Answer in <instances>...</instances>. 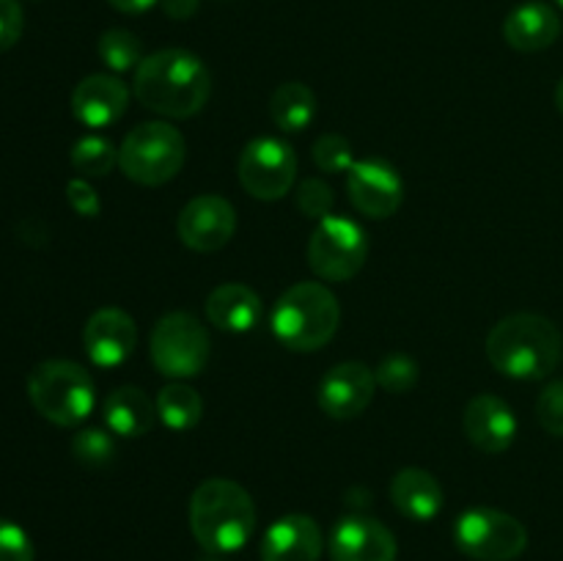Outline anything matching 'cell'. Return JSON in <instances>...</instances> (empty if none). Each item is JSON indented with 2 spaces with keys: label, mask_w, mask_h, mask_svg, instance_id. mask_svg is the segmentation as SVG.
<instances>
[{
  "label": "cell",
  "mask_w": 563,
  "mask_h": 561,
  "mask_svg": "<svg viewBox=\"0 0 563 561\" xmlns=\"http://www.w3.org/2000/svg\"><path fill=\"white\" fill-rule=\"evenodd\" d=\"M126 105H130V88L108 72L82 77L71 91V113L82 127H91V130L115 124L124 116Z\"/></svg>",
  "instance_id": "obj_17"
},
{
  "label": "cell",
  "mask_w": 563,
  "mask_h": 561,
  "mask_svg": "<svg viewBox=\"0 0 563 561\" xmlns=\"http://www.w3.org/2000/svg\"><path fill=\"white\" fill-rule=\"evenodd\" d=\"M159 6L170 20H190L198 11V0H159Z\"/></svg>",
  "instance_id": "obj_35"
},
{
  "label": "cell",
  "mask_w": 563,
  "mask_h": 561,
  "mask_svg": "<svg viewBox=\"0 0 563 561\" xmlns=\"http://www.w3.org/2000/svg\"><path fill=\"white\" fill-rule=\"evenodd\" d=\"M236 179L256 201H278L297 179V154L280 138H256L236 160Z\"/></svg>",
  "instance_id": "obj_10"
},
{
  "label": "cell",
  "mask_w": 563,
  "mask_h": 561,
  "mask_svg": "<svg viewBox=\"0 0 563 561\" xmlns=\"http://www.w3.org/2000/svg\"><path fill=\"white\" fill-rule=\"evenodd\" d=\"M157 405V418L174 432H187L196 427L203 416V399L198 396L196 388L185 383H170L154 399Z\"/></svg>",
  "instance_id": "obj_24"
},
{
  "label": "cell",
  "mask_w": 563,
  "mask_h": 561,
  "mask_svg": "<svg viewBox=\"0 0 563 561\" xmlns=\"http://www.w3.org/2000/svg\"><path fill=\"white\" fill-rule=\"evenodd\" d=\"M190 531L203 553H234L256 531V504L234 479H207L190 495Z\"/></svg>",
  "instance_id": "obj_2"
},
{
  "label": "cell",
  "mask_w": 563,
  "mask_h": 561,
  "mask_svg": "<svg viewBox=\"0 0 563 561\" xmlns=\"http://www.w3.org/2000/svg\"><path fill=\"white\" fill-rule=\"evenodd\" d=\"M269 116L284 132H302L317 116V97L306 82H284L269 97Z\"/></svg>",
  "instance_id": "obj_23"
},
{
  "label": "cell",
  "mask_w": 563,
  "mask_h": 561,
  "mask_svg": "<svg viewBox=\"0 0 563 561\" xmlns=\"http://www.w3.org/2000/svg\"><path fill=\"white\" fill-rule=\"evenodd\" d=\"M135 319H132L124 308H99V311H93L91 317H88L86 328H82V346H86L93 366H121V363L135 352Z\"/></svg>",
  "instance_id": "obj_15"
},
{
  "label": "cell",
  "mask_w": 563,
  "mask_h": 561,
  "mask_svg": "<svg viewBox=\"0 0 563 561\" xmlns=\"http://www.w3.org/2000/svg\"><path fill=\"white\" fill-rule=\"evenodd\" d=\"M66 201L75 209L80 218H97L99 209H102V201H99L97 190L88 185L86 179H69L66 182Z\"/></svg>",
  "instance_id": "obj_34"
},
{
  "label": "cell",
  "mask_w": 563,
  "mask_h": 561,
  "mask_svg": "<svg viewBox=\"0 0 563 561\" xmlns=\"http://www.w3.org/2000/svg\"><path fill=\"white\" fill-rule=\"evenodd\" d=\"M187 157L185 135L165 121H146L126 132L119 146V168L143 187H159L174 179Z\"/></svg>",
  "instance_id": "obj_6"
},
{
  "label": "cell",
  "mask_w": 563,
  "mask_h": 561,
  "mask_svg": "<svg viewBox=\"0 0 563 561\" xmlns=\"http://www.w3.org/2000/svg\"><path fill=\"white\" fill-rule=\"evenodd\" d=\"M236 231V212L229 198L203 193L190 198L176 218L181 245L196 253H214L231 242Z\"/></svg>",
  "instance_id": "obj_11"
},
{
  "label": "cell",
  "mask_w": 563,
  "mask_h": 561,
  "mask_svg": "<svg viewBox=\"0 0 563 561\" xmlns=\"http://www.w3.org/2000/svg\"><path fill=\"white\" fill-rule=\"evenodd\" d=\"M555 108H559V113L563 116V77L559 80V86H555Z\"/></svg>",
  "instance_id": "obj_37"
},
{
  "label": "cell",
  "mask_w": 563,
  "mask_h": 561,
  "mask_svg": "<svg viewBox=\"0 0 563 561\" xmlns=\"http://www.w3.org/2000/svg\"><path fill=\"white\" fill-rule=\"evenodd\" d=\"M71 454L86 468H108L115 460V440L113 432H104L99 427L80 429L71 438Z\"/></svg>",
  "instance_id": "obj_27"
},
{
  "label": "cell",
  "mask_w": 563,
  "mask_h": 561,
  "mask_svg": "<svg viewBox=\"0 0 563 561\" xmlns=\"http://www.w3.org/2000/svg\"><path fill=\"white\" fill-rule=\"evenodd\" d=\"M99 58L110 72L121 75V72L137 69L143 61V44L141 38L124 28H110L99 36Z\"/></svg>",
  "instance_id": "obj_26"
},
{
  "label": "cell",
  "mask_w": 563,
  "mask_h": 561,
  "mask_svg": "<svg viewBox=\"0 0 563 561\" xmlns=\"http://www.w3.org/2000/svg\"><path fill=\"white\" fill-rule=\"evenodd\" d=\"M555 3H559V6H561V9H563V0H555Z\"/></svg>",
  "instance_id": "obj_39"
},
{
  "label": "cell",
  "mask_w": 563,
  "mask_h": 561,
  "mask_svg": "<svg viewBox=\"0 0 563 561\" xmlns=\"http://www.w3.org/2000/svg\"><path fill=\"white\" fill-rule=\"evenodd\" d=\"M71 168L82 176V179H99L108 176L110 170L119 165V148L102 135H82L80 141L71 146Z\"/></svg>",
  "instance_id": "obj_25"
},
{
  "label": "cell",
  "mask_w": 563,
  "mask_h": 561,
  "mask_svg": "<svg viewBox=\"0 0 563 561\" xmlns=\"http://www.w3.org/2000/svg\"><path fill=\"white\" fill-rule=\"evenodd\" d=\"M559 328L542 314H511L487 336V358L511 380H544L561 361Z\"/></svg>",
  "instance_id": "obj_3"
},
{
  "label": "cell",
  "mask_w": 563,
  "mask_h": 561,
  "mask_svg": "<svg viewBox=\"0 0 563 561\" xmlns=\"http://www.w3.org/2000/svg\"><path fill=\"white\" fill-rule=\"evenodd\" d=\"M324 534L308 515H284L264 531L262 561H319Z\"/></svg>",
  "instance_id": "obj_18"
},
{
  "label": "cell",
  "mask_w": 563,
  "mask_h": 561,
  "mask_svg": "<svg viewBox=\"0 0 563 561\" xmlns=\"http://www.w3.org/2000/svg\"><path fill=\"white\" fill-rule=\"evenodd\" d=\"M462 429L478 451L504 454L517 438V418L500 396L478 394L462 413Z\"/></svg>",
  "instance_id": "obj_16"
},
{
  "label": "cell",
  "mask_w": 563,
  "mask_h": 561,
  "mask_svg": "<svg viewBox=\"0 0 563 561\" xmlns=\"http://www.w3.org/2000/svg\"><path fill=\"white\" fill-rule=\"evenodd\" d=\"M561 36V16L548 3H526L504 22V38L517 53H542Z\"/></svg>",
  "instance_id": "obj_19"
},
{
  "label": "cell",
  "mask_w": 563,
  "mask_h": 561,
  "mask_svg": "<svg viewBox=\"0 0 563 561\" xmlns=\"http://www.w3.org/2000/svg\"><path fill=\"white\" fill-rule=\"evenodd\" d=\"M93 380L80 363L53 358L27 374V399L55 427H77L93 410Z\"/></svg>",
  "instance_id": "obj_5"
},
{
  "label": "cell",
  "mask_w": 563,
  "mask_h": 561,
  "mask_svg": "<svg viewBox=\"0 0 563 561\" xmlns=\"http://www.w3.org/2000/svg\"><path fill=\"white\" fill-rule=\"evenodd\" d=\"M212 355L209 330L187 311H170L159 317L148 339V358L154 369L170 380H190L207 369Z\"/></svg>",
  "instance_id": "obj_7"
},
{
  "label": "cell",
  "mask_w": 563,
  "mask_h": 561,
  "mask_svg": "<svg viewBox=\"0 0 563 561\" xmlns=\"http://www.w3.org/2000/svg\"><path fill=\"white\" fill-rule=\"evenodd\" d=\"M537 418L544 432L563 438V380H555L539 394Z\"/></svg>",
  "instance_id": "obj_31"
},
{
  "label": "cell",
  "mask_w": 563,
  "mask_h": 561,
  "mask_svg": "<svg viewBox=\"0 0 563 561\" xmlns=\"http://www.w3.org/2000/svg\"><path fill=\"white\" fill-rule=\"evenodd\" d=\"M454 542L467 559L515 561L528 548V531L509 512L476 506L456 517Z\"/></svg>",
  "instance_id": "obj_8"
},
{
  "label": "cell",
  "mask_w": 563,
  "mask_h": 561,
  "mask_svg": "<svg viewBox=\"0 0 563 561\" xmlns=\"http://www.w3.org/2000/svg\"><path fill=\"white\" fill-rule=\"evenodd\" d=\"M377 377L363 361L335 363L319 383V407L335 421H350L372 405Z\"/></svg>",
  "instance_id": "obj_13"
},
{
  "label": "cell",
  "mask_w": 563,
  "mask_h": 561,
  "mask_svg": "<svg viewBox=\"0 0 563 561\" xmlns=\"http://www.w3.org/2000/svg\"><path fill=\"white\" fill-rule=\"evenodd\" d=\"M25 28V14L16 0H0V53L14 47Z\"/></svg>",
  "instance_id": "obj_33"
},
{
  "label": "cell",
  "mask_w": 563,
  "mask_h": 561,
  "mask_svg": "<svg viewBox=\"0 0 563 561\" xmlns=\"http://www.w3.org/2000/svg\"><path fill=\"white\" fill-rule=\"evenodd\" d=\"M341 322L339 297L317 280H300L278 297L273 333L286 350L317 352L335 336Z\"/></svg>",
  "instance_id": "obj_4"
},
{
  "label": "cell",
  "mask_w": 563,
  "mask_h": 561,
  "mask_svg": "<svg viewBox=\"0 0 563 561\" xmlns=\"http://www.w3.org/2000/svg\"><path fill=\"white\" fill-rule=\"evenodd\" d=\"M368 258L366 231L350 218H335L328 215L319 220L308 240V264L322 280H344L355 278Z\"/></svg>",
  "instance_id": "obj_9"
},
{
  "label": "cell",
  "mask_w": 563,
  "mask_h": 561,
  "mask_svg": "<svg viewBox=\"0 0 563 561\" xmlns=\"http://www.w3.org/2000/svg\"><path fill=\"white\" fill-rule=\"evenodd\" d=\"M328 550L333 561H396L399 544L377 517L346 515L335 522Z\"/></svg>",
  "instance_id": "obj_14"
},
{
  "label": "cell",
  "mask_w": 563,
  "mask_h": 561,
  "mask_svg": "<svg viewBox=\"0 0 563 561\" xmlns=\"http://www.w3.org/2000/svg\"><path fill=\"white\" fill-rule=\"evenodd\" d=\"M295 201H297V209H300L306 218L324 220L330 212H333L335 196H333V190H330L328 182L306 179V182H300V185H297Z\"/></svg>",
  "instance_id": "obj_30"
},
{
  "label": "cell",
  "mask_w": 563,
  "mask_h": 561,
  "mask_svg": "<svg viewBox=\"0 0 563 561\" xmlns=\"http://www.w3.org/2000/svg\"><path fill=\"white\" fill-rule=\"evenodd\" d=\"M0 561H33V542L16 522L0 517Z\"/></svg>",
  "instance_id": "obj_32"
},
{
  "label": "cell",
  "mask_w": 563,
  "mask_h": 561,
  "mask_svg": "<svg viewBox=\"0 0 563 561\" xmlns=\"http://www.w3.org/2000/svg\"><path fill=\"white\" fill-rule=\"evenodd\" d=\"M346 193L357 212L372 220H385L399 212L405 201V182L390 163L366 157L355 160L346 174Z\"/></svg>",
  "instance_id": "obj_12"
},
{
  "label": "cell",
  "mask_w": 563,
  "mask_h": 561,
  "mask_svg": "<svg viewBox=\"0 0 563 561\" xmlns=\"http://www.w3.org/2000/svg\"><path fill=\"white\" fill-rule=\"evenodd\" d=\"M313 163H317L319 170H328V174H341V170H350L355 165V157H352V143L346 141L344 135H335V132H328V135L319 138L311 148Z\"/></svg>",
  "instance_id": "obj_29"
},
{
  "label": "cell",
  "mask_w": 563,
  "mask_h": 561,
  "mask_svg": "<svg viewBox=\"0 0 563 561\" xmlns=\"http://www.w3.org/2000/svg\"><path fill=\"white\" fill-rule=\"evenodd\" d=\"M390 501L407 520L427 522L443 509V487L423 468H401L390 482Z\"/></svg>",
  "instance_id": "obj_21"
},
{
  "label": "cell",
  "mask_w": 563,
  "mask_h": 561,
  "mask_svg": "<svg viewBox=\"0 0 563 561\" xmlns=\"http://www.w3.org/2000/svg\"><path fill=\"white\" fill-rule=\"evenodd\" d=\"M262 314V297L245 284H220L207 297V319L225 333H247Z\"/></svg>",
  "instance_id": "obj_20"
},
{
  "label": "cell",
  "mask_w": 563,
  "mask_h": 561,
  "mask_svg": "<svg viewBox=\"0 0 563 561\" xmlns=\"http://www.w3.org/2000/svg\"><path fill=\"white\" fill-rule=\"evenodd\" d=\"M379 388H385L388 394H407V391L416 388L418 383V363L410 355H388L374 372Z\"/></svg>",
  "instance_id": "obj_28"
},
{
  "label": "cell",
  "mask_w": 563,
  "mask_h": 561,
  "mask_svg": "<svg viewBox=\"0 0 563 561\" xmlns=\"http://www.w3.org/2000/svg\"><path fill=\"white\" fill-rule=\"evenodd\" d=\"M110 6H113L115 11H121V14H143V11L152 9L157 0H108Z\"/></svg>",
  "instance_id": "obj_36"
},
{
  "label": "cell",
  "mask_w": 563,
  "mask_h": 561,
  "mask_svg": "<svg viewBox=\"0 0 563 561\" xmlns=\"http://www.w3.org/2000/svg\"><path fill=\"white\" fill-rule=\"evenodd\" d=\"M198 561H225V559H223V556H218V553H203Z\"/></svg>",
  "instance_id": "obj_38"
},
{
  "label": "cell",
  "mask_w": 563,
  "mask_h": 561,
  "mask_svg": "<svg viewBox=\"0 0 563 561\" xmlns=\"http://www.w3.org/2000/svg\"><path fill=\"white\" fill-rule=\"evenodd\" d=\"M132 91L143 108L165 119H190L212 97V75L190 50H157L135 69Z\"/></svg>",
  "instance_id": "obj_1"
},
{
  "label": "cell",
  "mask_w": 563,
  "mask_h": 561,
  "mask_svg": "<svg viewBox=\"0 0 563 561\" xmlns=\"http://www.w3.org/2000/svg\"><path fill=\"white\" fill-rule=\"evenodd\" d=\"M102 416L110 432L119 438H143L154 427L157 405L137 385H121L104 399Z\"/></svg>",
  "instance_id": "obj_22"
}]
</instances>
